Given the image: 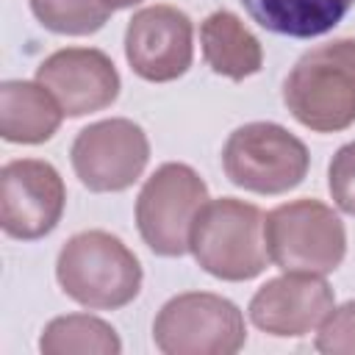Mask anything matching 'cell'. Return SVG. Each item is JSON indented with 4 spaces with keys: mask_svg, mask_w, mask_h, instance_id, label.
I'll return each instance as SVG.
<instances>
[{
    "mask_svg": "<svg viewBox=\"0 0 355 355\" xmlns=\"http://www.w3.org/2000/svg\"><path fill=\"white\" fill-rule=\"evenodd\" d=\"M283 103L313 133H338L355 122V36L305 50L283 80Z\"/></svg>",
    "mask_w": 355,
    "mask_h": 355,
    "instance_id": "1",
    "label": "cell"
},
{
    "mask_svg": "<svg viewBox=\"0 0 355 355\" xmlns=\"http://www.w3.org/2000/svg\"><path fill=\"white\" fill-rule=\"evenodd\" d=\"M61 291L89 311H116L141 291V263L136 252L108 230H80L55 258Z\"/></svg>",
    "mask_w": 355,
    "mask_h": 355,
    "instance_id": "2",
    "label": "cell"
},
{
    "mask_svg": "<svg viewBox=\"0 0 355 355\" xmlns=\"http://www.w3.org/2000/svg\"><path fill=\"white\" fill-rule=\"evenodd\" d=\"M263 211L236 197L208 200L191 227L189 252L219 280L241 283L258 277L269 261L263 239Z\"/></svg>",
    "mask_w": 355,
    "mask_h": 355,
    "instance_id": "3",
    "label": "cell"
},
{
    "mask_svg": "<svg viewBox=\"0 0 355 355\" xmlns=\"http://www.w3.org/2000/svg\"><path fill=\"white\" fill-rule=\"evenodd\" d=\"M269 261L283 272L330 275L347 255V230L341 216L322 200L300 197L280 202L263 216Z\"/></svg>",
    "mask_w": 355,
    "mask_h": 355,
    "instance_id": "4",
    "label": "cell"
},
{
    "mask_svg": "<svg viewBox=\"0 0 355 355\" xmlns=\"http://www.w3.org/2000/svg\"><path fill=\"white\" fill-rule=\"evenodd\" d=\"M308 166L305 141L277 122H247L222 147L227 180L252 194H286L305 180Z\"/></svg>",
    "mask_w": 355,
    "mask_h": 355,
    "instance_id": "5",
    "label": "cell"
},
{
    "mask_svg": "<svg viewBox=\"0 0 355 355\" xmlns=\"http://www.w3.org/2000/svg\"><path fill=\"white\" fill-rule=\"evenodd\" d=\"M153 341L164 355H233L247 341L244 313L214 291H183L161 305Z\"/></svg>",
    "mask_w": 355,
    "mask_h": 355,
    "instance_id": "6",
    "label": "cell"
},
{
    "mask_svg": "<svg viewBox=\"0 0 355 355\" xmlns=\"http://www.w3.org/2000/svg\"><path fill=\"white\" fill-rule=\"evenodd\" d=\"M205 202L208 186L189 164H161L136 197V227L141 241L164 258L186 255L194 219Z\"/></svg>",
    "mask_w": 355,
    "mask_h": 355,
    "instance_id": "7",
    "label": "cell"
},
{
    "mask_svg": "<svg viewBox=\"0 0 355 355\" xmlns=\"http://www.w3.org/2000/svg\"><path fill=\"white\" fill-rule=\"evenodd\" d=\"M69 161L78 180L89 191H125L141 178L150 161V139L133 119H100L75 136Z\"/></svg>",
    "mask_w": 355,
    "mask_h": 355,
    "instance_id": "8",
    "label": "cell"
},
{
    "mask_svg": "<svg viewBox=\"0 0 355 355\" xmlns=\"http://www.w3.org/2000/svg\"><path fill=\"white\" fill-rule=\"evenodd\" d=\"M67 189L61 172L42 158H14L0 169V225L19 241L53 233L64 216Z\"/></svg>",
    "mask_w": 355,
    "mask_h": 355,
    "instance_id": "9",
    "label": "cell"
},
{
    "mask_svg": "<svg viewBox=\"0 0 355 355\" xmlns=\"http://www.w3.org/2000/svg\"><path fill=\"white\" fill-rule=\"evenodd\" d=\"M125 58L150 83H169L189 72L194 58V25L169 3L139 8L125 28Z\"/></svg>",
    "mask_w": 355,
    "mask_h": 355,
    "instance_id": "10",
    "label": "cell"
},
{
    "mask_svg": "<svg viewBox=\"0 0 355 355\" xmlns=\"http://www.w3.org/2000/svg\"><path fill=\"white\" fill-rule=\"evenodd\" d=\"M336 294L324 275L283 272L266 280L250 300V322L277 338H300L319 330L333 311Z\"/></svg>",
    "mask_w": 355,
    "mask_h": 355,
    "instance_id": "11",
    "label": "cell"
},
{
    "mask_svg": "<svg viewBox=\"0 0 355 355\" xmlns=\"http://www.w3.org/2000/svg\"><path fill=\"white\" fill-rule=\"evenodd\" d=\"M36 80L58 100L64 116H86L119 97V72L97 47H64L36 67Z\"/></svg>",
    "mask_w": 355,
    "mask_h": 355,
    "instance_id": "12",
    "label": "cell"
},
{
    "mask_svg": "<svg viewBox=\"0 0 355 355\" xmlns=\"http://www.w3.org/2000/svg\"><path fill=\"white\" fill-rule=\"evenodd\" d=\"M64 111L39 80H3L0 136L11 144H42L61 128Z\"/></svg>",
    "mask_w": 355,
    "mask_h": 355,
    "instance_id": "13",
    "label": "cell"
},
{
    "mask_svg": "<svg viewBox=\"0 0 355 355\" xmlns=\"http://www.w3.org/2000/svg\"><path fill=\"white\" fill-rule=\"evenodd\" d=\"M200 44L205 64L230 80H244L263 67V47L258 36L227 8L211 11L200 25Z\"/></svg>",
    "mask_w": 355,
    "mask_h": 355,
    "instance_id": "14",
    "label": "cell"
},
{
    "mask_svg": "<svg viewBox=\"0 0 355 355\" xmlns=\"http://www.w3.org/2000/svg\"><path fill=\"white\" fill-rule=\"evenodd\" d=\"M252 22L277 36L313 39L330 33L355 0H241Z\"/></svg>",
    "mask_w": 355,
    "mask_h": 355,
    "instance_id": "15",
    "label": "cell"
},
{
    "mask_svg": "<svg viewBox=\"0 0 355 355\" xmlns=\"http://www.w3.org/2000/svg\"><path fill=\"white\" fill-rule=\"evenodd\" d=\"M44 355H119L122 341L116 330L92 313H67L44 324L39 336Z\"/></svg>",
    "mask_w": 355,
    "mask_h": 355,
    "instance_id": "16",
    "label": "cell"
},
{
    "mask_svg": "<svg viewBox=\"0 0 355 355\" xmlns=\"http://www.w3.org/2000/svg\"><path fill=\"white\" fill-rule=\"evenodd\" d=\"M39 25L61 36H89L97 33L114 11L100 0H28Z\"/></svg>",
    "mask_w": 355,
    "mask_h": 355,
    "instance_id": "17",
    "label": "cell"
},
{
    "mask_svg": "<svg viewBox=\"0 0 355 355\" xmlns=\"http://www.w3.org/2000/svg\"><path fill=\"white\" fill-rule=\"evenodd\" d=\"M316 349L324 355H355V300L333 305L319 324Z\"/></svg>",
    "mask_w": 355,
    "mask_h": 355,
    "instance_id": "18",
    "label": "cell"
},
{
    "mask_svg": "<svg viewBox=\"0 0 355 355\" xmlns=\"http://www.w3.org/2000/svg\"><path fill=\"white\" fill-rule=\"evenodd\" d=\"M327 189L338 211L355 216V141L336 150L327 166Z\"/></svg>",
    "mask_w": 355,
    "mask_h": 355,
    "instance_id": "19",
    "label": "cell"
},
{
    "mask_svg": "<svg viewBox=\"0 0 355 355\" xmlns=\"http://www.w3.org/2000/svg\"><path fill=\"white\" fill-rule=\"evenodd\" d=\"M108 11H122V8H130V6H136V3H141V0H100Z\"/></svg>",
    "mask_w": 355,
    "mask_h": 355,
    "instance_id": "20",
    "label": "cell"
}]
</instances>
